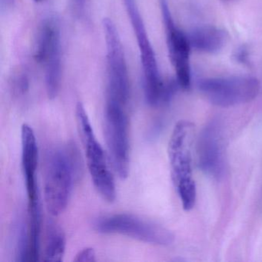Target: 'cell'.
I'll return each mask as SVG.
<instances>
[{
	"mask_svg": "<svg viewBox=\"0 0 262 262\" xmlns=\"http://www.w3.org/2000/svg\"><path fill=\"white\" fill-rule=\"evenodd\" d=\"M80 158L73 146L49 151L46 161L44 197L52 216L62 214L68 205L73 180L80 171Z\"/></svg>",
	"mask_w": 262,
	"mask_h": 262,
	"instance_id": "obj_1",
	"label": "cell"
},
{
	"mask_svg": "<svg viewBox=\"0 0 262 262\" xmlns=\"http://www.w3.org/2000/svg\"><path fill=\"white\" fill-rule=\"evenodd\" d=\"M123 2L139 47L143 70L145 99L151 106H159L171 99L179 84L177 82L164 83L136 0H124Z\"/></svg>",
	"mask_w": 262,
	"mask_h": 262,
	"instance_id": "obj_2",
	"label": "cell"
},
{
	"mask_svg": "<svg viewBox=\"0 0 262 262\" xmlns=\"http://www.w3.org/2000/svg\"><path fill=\"white\" fill-rule=\"evenodd\" d=\"M194 125L188 121L176 124L168 142L171 179L185 210H191L196 201V186L192 174V146Z\"/></svg>",
	"mask_w": 262,
	"mask_h": 262,
	"instance_id": "obj_3",
	"label": "cell"
},
{
	"mask_svg": "<svg viewBox=\"0 0 262 262\" xmlns=\"http://www.w3.org/2000/svg\"><path fill=\"white\" fill-rule=\"evenodd\" d=\"M76 116L93 185L105 200L114 202L116 197L114 177L108 166L105 151L95 136L88 114L81 102L76 105Z\"/></svg>",
	"mask_w": 262,
	"mask_h": 262,
	"instance_id": "obj_4",
	"label": "cell"
},
{
	"mask_svg": "<svg viewBox=\"0 0 262 262\" xmlns=\"http://www.w3.org/2000/svg\"><path fill=\"white\" fill-rule=\"evenodd\" d=\"M102 27L106 47V102L126 107L130 95L129 76L122 41L111 19H104Z\"/></svg>",
	"mask_w": 262,
	"mask_h": 262,
	"instance_id": "obj_5",
	"label": "cell"
},
{
	"mask_svg": "<svg viewBox=\"0 0 262 262\" xmlns=\"http://www.w3.org/2000/svg\"><path fill=\"white\" fill-rule=\"evenodd\" d=\"M35 57L42 66L50 99L59 93L62 77V44L59 21L50 16L42 21L38 33Z\"/></svg>",
	"mask_w": 262,
	"mask_h": 262,
	"instance_id": "obj_6",
	"label": "cell"
},
{
	"mask_svg": "<svg viewBox=\"0 0 262 262\" xmlns=\"http://www.w3.org/2000/svg\"><path fill=\"white\" fill-rule=\"evenodd\" d=\"M97 232L119 234L152 245H170L174 236L171 231L154 222L132 214L101 216L93 223Z\"/></svg>",
	"mask_w": 262,
	"mask_h": 262,
	"instance_id": "obj_7",
	"label": "cell"
},
{
	"mask_svg": "<svg viewBox=\"0 0 262 262\" xmlns=\"http://www.w3.org/2000/svg\"><path fill=\"white\" fill-rule=\"evenodd\" d=\"M104 128L110 162L116 174L125 179L129 172V139L125 107L106 102Z\"/></svg>",
	"mask_w": 262,
	"mask_h": 262,
	"instance_id": "obj_8",
	"label": "cell"
},
{
	"mask_svg": "<svg viewBox=\"0 0 262 262\" xmlns=\"http://www.w3.org/2000/svg\"><path fill=\"white\" fill-rule=\"evenodd\" d=\"M199 89L213 105L230 107L252 101L258 94L260 84L251 76L210 78L199 81Z\"/></svg>",
	"mask_w": 262,
	"mask_h": 262,
	"instance_id": "obj_9",
	"label": "cell"
},
{
	"mask_svg": "<svg viewBox=\"0 0 262 262\" xmlns=\"http://www.w3.org/2000/svg\"><path fill=\"white\" fill-rule=\"evenodd\" d=\"M162 19L166 34L167 46L171 63L176 70L179 86L188 89L191 85L190 46L188 36L174 24L168 7V0H160Z\"/></svg>",
	"mask_w": 262,
	"mask_h": 262,
	"instance_id": "obj_10",
	"label": "cell"
},
{
	"mask_svg": "<svg viewBox=\"0 0 262 262\" xmlns=\"http://www.w3.org/2000/svg\"><path fill=\"white\" fill-rule=\"evenodd\" d=\"M222 124L213 120L201 133L198 142V158L202 171L214 178L222 177L226 167L225 140Z\"/></svg>",
	"mask_w": 262,
	"mask_h": 262,
	"instance_id": "obj_11",
	"label": "cell"
},
{
	"mask_svg": "<svg viewBox=\"0 0 262 262\" xmlns=\"http://www.w3.org/2000/svg\"><path fill=\"white\" fill-rule=\"evenodd\" d=\"M21 140L23 169L26 179L28 204H33L39 200L36 180L39 151L34 132L28 124L23 125L21 128Z\"/></svg>",
	"mask_w": 262,
	"mask_h": 262,
	"instance_id": "obj_12",
	"label": "cell"
},
{
	"mask_svg": "<svg viewBox=\"0 0 262 262\" xmlns=\"http://www.w3.org/2000/svg\"><path fill=\"white\" fill-rule=\"evenodd\" d=\"M188 38L191 48L204 53H214L223 48L227 36L221 29L205 26L191 30Z\"/></svg>",
	"mask_w": 262,
	"mask_h": 262,
	"instance_id": "obj_13",
	"label": "cell"
},
{
	"mask_svg": "<svg viewBox=\"0 0 262 262\" xmlns=\"http://www.w3.org/2000/svg\"><path fill=\"white\" fill-rule=\"evenodd\" d=\"M67 247L66 234L62 228L54 224L49 225L47 242L43 253L45 261L60 262L65 254Z\"/></svg>",
	"mask_w": 262,
	"mask_h": 262,
	"instance_id": "obj_14",
	"label": "cell"
},
{
	"mask_svg": "<svg viewBox=\"0 0 262 262\" xmlns=\"http://www.w3.org/2000/svg\"><path fill=\"white\" fill-rule=\"evenodd\" d=\"M29 258L36 261L39 257V237L41 230L40 201L28 205Z\"/></svg>",
	"mask_w": 262,
	"mask_h": 262,
	"instance_id": "obj_15",
	"label": "cell"
},
{
	"mask_svg": "<svg viewBox=\"0 0 262 262\" xmlns=\"http://www.w3.org/2000/svg\"><path fill=\"white\" fill-rule=\"evenodd\" d=\"M96 251L93 248H85L79 251L75 257L76 262H93L96 260Z\"/></svg>",
	"mask_w": 262,
	"mask_h": 262,
	"instance_id": "obj_16",
	"label": "cell"
},
{
	"mask_svg": "<svg viewBox=\"0 0 262 262\" xmlns=\"http://www.w3.org/2000/svg\"><path fill=\"white\" fill-rule=\"evenodd\" d=\"M16 90L20 94H24L29 90V79L25 73H21L16 78Z\"/></svg>",
	"mask_w": 262,
	"mask_h": 262,
	"instance_id": "obj_17",
	"label": "cell"
},
{
	"mask_svg": "<svg viewBox=\"0 0 262 262\" xmlns=\"http://www.w3.org/2000/svg\"><path fill=\"white\" fill-rule=\"evenodd\" d=\"M72 3H73V7L78 14L82 15L85 13L87 0H72Z\"/></svg>",
	"mask_w": 262,
	"mask_h": 262,
	"instance_id": "obj_18",
	"label": "cell"
},
{
	"mask_svg": "<svg viewBox=\"0 0 262 262\" xmlns=\"http://www.w3.org/2000/svg\"><path fill=\"white\" fill-rule=\"evenodd\" d=\"M15 0H1V7L2 10L4 8H9L13 5Z\"/></svg>",
	"mask_w": 262,
	"mask_h": 262,
	"instance_id": "obj_19",
	"label": "cell"
},
{
	"mask_svg": "<svg viewBox=\"0 0 262 262\" xmlns=\"http://www.w3.org/2000/svg\"><path fill=\"white\" fill-rule=\"evenodd\" d=\"M35 2H37V3H39V2H41V1H42V0H34Z\"/></svg>",
	"mask_w": 262,
	"mask_h": 262,
	"instance_id": "obj_20",
	"label": "cell"
}]
</instances>
